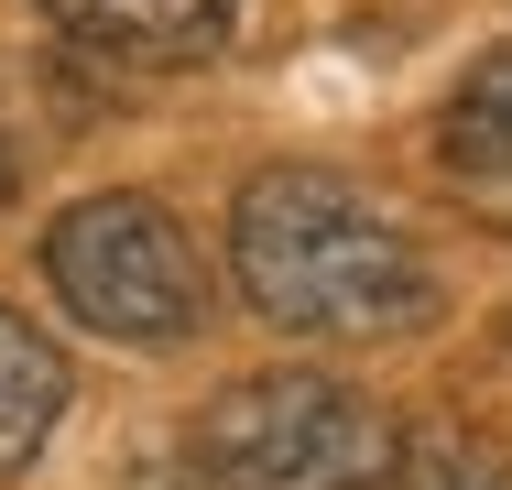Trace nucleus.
<instances>
[{
  "label": "nucleus",
  "mask_w": 512,
  "mask_h": 490,
  "mask_svg": "<svg viewBox=\"0 0 512 490\" xmlns=\"http://www.w3.org/2000/svg\"><path fill=\"white\" fill-rule=\"evenodd\" d=\"M229 273L240 305L284 338H327V349H371V338H414L436 316V273L393 229L382 196H360L327 164H262L229 196Z\"/></svg>",
  "instance_id": "1"
},
{
  "label": "nucleus",
  "mask_w": 512,
  "mask_h": 490,
  "mask_svg": "<svg viewBox=\"0 0 512 490\" xmlns=\"http://www.w3.org/2000/svg\"><path fill=\"white\" fill-rule=\"evenodd\" d=\"M393 414L327 371H251L186 425V490H382Z\"/></svg>",
  "instance_id": "2"
},
{
  "label": "nucleus",
  "mask_w": 512,
  "mask_h": 490,
  "mask_svg": "<svg viewBox=\"0 0 512 490\" xmlns=\"http://www.w3.org/2000/svg\"><path fill=\"white\" fill-rule=\"evenodd\" d=\"M44 284L77 327H99L120 349H186L207 327V262L175 229L164 196H77L44 229Z\"/></svg>",
  "instance_id": "3"
},
{
  "label": "nucleus",
  "mask_w": 512,
  "mask_h": 490,
  "mask_svg": "<svg viewBox=\"0 0 512 490\" xmlns=\"http://www.w3.org/2000/svg\"><path fill=\"white\" fill-rule=\"evenodd\" d=\"M66 360H55V338L44 327H22L11 305H0V469H33L44 447H55V425H66Z\"/></svg>",
  "instance_id": "4"
},
{
  "label": "nucleus",
  "mask_w": 512,
  "mask_h": 490,
  "mask_svg": "<svg viewBox=\"0 0 512 490\" xmlns=\"http://www.w3.org/2000/svg\"><path fill=\"white\" fill-rule=\"evenodd\" d=\"M44 11L88 44H120V55H207L240 0H44Z\"/></svg>",
  "instance_id": "5"
},
{
  "label": "nucleus",
  "mask_w": 512,
  "mask_h": 490,
  "mask_svg": "<svg viewBox=\"0 0 512 490\" xmlns=\"http://www.w3.org/2000/svg\"><path fill=\"white\" fill-rule=\"evenodd\" d=\"M447 164H458L469 186L512 196V44L458 77V98H447Z\"/></svg>",
  "instance_id": "6"
},
{
  "label": "nucleus",
  "mask_w": 512,
  "mask_h": 490,
  "mask_svg": "<svg viewBox=\"0 0 512 490\" xmlns=\"http://www.w3.org/2000/svg\"><path fill=\"white\" fill-rule=\"evenodd\" d=\"M382 490H512V458L480 447V436H404Z\"/></svg>",
  "instance_id": "7"
},
{
  "label": "nucleus",
  "mask_w": 512,
  "mask_h": 490,
  "mask_svg": "<svg viewBox=\"0 0 512 490\" xmlns=\"http://www.w3.org/2000/svg\"><path fill=\"white\" fill-rule=\"evenodd\" d=\"M0 186H11V175H0Z\"/></svg>",
  "instance_id": "8"
}]
</instances>
